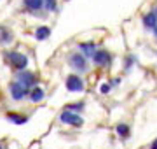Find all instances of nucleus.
<instances>
[{
    "label": "nucleus",
    "mask_w": 157,
    "mask_h": 149,
    "mask_svg": "<svg viewBox=\"0 0 157 149\" xmlns=\"http://www.w3.org/2000/svg\"><path fill=\"white\" fill-rule=\"evenodd\" d=\"M2 58H4V63H6L7 67L12 69V70H16V72L28 69V62L30 60H28V56H26L25 53H21V51L7 49V51H4Z\"/></svg>",
    "instance_id": "obj_1"
},
{
    "label": "nucleus",
    "mask_w": 157,
    "mask_h": 149,
    "mask_svg": "<svg viewBox=\"0 0 157 149\" xmlns=\"http://www.w3.org/2000/svg\"><path fill=\"white\" fill-rule=\"evenodd\" d=\"M136 62H138V58H136V54H133V53H129L128 56L124 58V70L126 72H129V70L133 69L136 65Z\"/></svg>",
    "instance_id": "obj_16"
},
{
    "label": "nucleus",
    "mask_w": 157,
    "mask_h": 149,
    "mask_svg": "<svg viewBox=\"0 0 157 149\" xmlns=\"http://www.w3.org/2000/svg\"><path fill=\"white\" fill-rule=\"evenodd\" d=\"M14 79H16L17 83H21L25 88H28V90L39 84V77H37V74L32 72V70H28V69L16 72V77H14Z\"/></svg>",
    "instance_id": "obj_7"
},
{
    "label": "nucleus",
    "mask_w": 157,
    "mask_h": 149,
    "mask_svg": "<svg viewBox=\"0 0 157 149\" xmlns=\"http://www.w3.org/2000/svg\"><path fill=\"white\" fill-rule=\"evenodd\" d=\"M96 49H98V44L94 40H84V42H78L77 44V51L82 53L87 60H91V56L96 53Z\"/></svg>",
    "instance_id": "obj_9"
},
{
    "label": "nucleus",
    "mask_w": 157,
    "mask_h": 149,
    "mask_svg": "<svg viewBox=\"0 0 157 149\" xmlns=\"http://www.w3.org/2000/svg\"><path fill=\"white\" fill-rule=\"evenodd\" d=\"M14 42V32L7 25H0V44L2 46H11Z\"/></svg>",
    "instance_id": "obj_10"
},
{
    "label": "nucleus",
    "mask_w": 157,
    "mask_h": 149,
    "mask_svg": "<svg viewBox=\"0 0 157 149\" xmlns=\"http://www.w3.org/2000/svg\"><path fill=\"white\" fill-rule=\"evenodd\" d=\"M141 25L147 32H154L157 28V6H154L150 11H147L143 16H141Z\"/></svg>",
    "instance_id": "obj_8"
},
{
    "label": "nucleus",
    "mask_w": 157,
    "mask_h": 149,
    "mask_svg": "<svg viewBox=\"0 0 157 149\" xmlns=\"http://www.w3.org/2000/svg\"><path fill=\"white\" fill-rule=\"evenodd\" d=\"M148 149H157V137L150 142V147H148Z\"/></svg>",
    "instance_id": "obj_20"
},
{
    "label": "nucleus",
    "mask_w": 157,
    "mask_h": 149,
    "mask_svg": "<svg viewBox=\"0 0 157 149\" xmlns=\"http://www.w3.org/2000/svg\"><path fill=\"white\" fill-rule=\"evenodd\" d=\"M59 121H61L63 125L67 126H73V128H80V126L84 125V118L77 112H72V111H67L63 109L59 112Z\"/></svg>",
    "instance_id": "obj_6"
},
{
    "label": "nucleus",
    "mask_w": 157,
    "mask_h": 149,
    "mask_svg": "<svg viewBox=\"0 0 157 149\" xmlns=\"http://www.w3.org/2000/svg\"><path fill=\"white\" fill-rule=\"evenodd\" d=\"M65 88H67V91H70V93H82L86 90V83L80 75L73 72V74L67 75V79H65Z\"/></svg>",
    "instance_id": "obj_4"
},
{
    "label": "nucleus",
    "mask_w": 157,
    "mask_h": 149,
    "mask_svg": "<svg viewBox=\"0 0 157 149\" xmlns=\"http://www.w3.org/2000/svg\"><path fill=\"white\" fill-rule=\"evenodd\" d=\"M44 9L47 12H56L58 11V0H44Z\"/></svg>",
    "instance_id": "obj_18"
},
{
    "label": "nucleus",
    "mask_w": 157,
    "mask_h": 149,
    "mask_svg": "<svg viewBox=\"0 0 157 149\" xmlns=\"http://www.w3.org/2000/svg\"><path fill=\"white\" fill-rule=\"evenodd\" d=\"M112 91V84L110 83H101V86H100V93L101 95H107V93Z\"/></svg>",
    "instance_id": "obj_19"
},
{
    "label": "nucleus",
    "mask_w": 157,
    "mask_h": 149,
    "mask_svg": "<svg viewBox=\"0 0 157 149\" xmlns=\"http://www.w3.org/2000/svg\"><path fill=\"white\" fill-rule=\"evenodd\" d=\"M112 60H113V54L108 49H105V47H98L96 53L91 56V62L96 67H110L112 65Z\"/></svg>",
    "instance_id": "obj_3"
},
{
    "label": "nucleus",
    "mask_w": 157,
    "mask_h": 149,
    "mask_svg": "<svg viewBox=\"0 0 157 149\" xmlns=\"http://www.w3.org/2000/svg\"><path fill=\"white\" fill-rule=\"evenodd\" d=\"M23 7H26L30 12H39L44 9V0H23Z\"/></svg>",
    "instance_id": "obj_14"
},
{
    "label": "nucleus",
    "mask_w": 157,
    "mask_h": 149,
    "mask_svg": "<svg viewBox=\"0 0 157 149\" xmlns=\"http://www.w3.org/2000/svg\"><path fill=\"white\" fill-rule=\"evenodd\" d=\"M6 119L9 121V123H12V125H16V126H23V125L28 123V116L23 114V112H7Z\"/></svg>",
    "instance_id": "obj_12"
},
{
    "label": "nucleus",
    "mask_w": 157,
    "mask_h": 149,
    "mask_svg": "<svg viewBox=\"0 0 157 149\" xmlns=\"http://www.w3.org/2000/svg\"><path fill=\"white\" fill-rule=\"evenodd\" d=\"M65 109H67V111H72V112H77V114H80V112L86 109V103H84V102H72V103H68V105H65Z\"/></svg>",
    "instance_id": "obj_17"
},
{
    "label": "nucleus",
    "mask_w": 157,
    "mask_h": 149,
    "mask_svg": "<svg viewBox=\"0 0 157 149\" xmlns=\"http://www.w3.org/2000/svg\"><path fill=\"white\" fill-rule=\"evenodd\" d=\"M68 65H70V69L78 75L86 74V72L89 70V60L78 51H73V53L68 54Z\"/></svg>",
    "instance_id": "obj_2"
},
{
    "label": "nucleus",
    "mask_w": 157,
    "mask_h": 149,
    "mask_svg": "<svg viewBox=\"0 0 157 149\" xmlns=\"http://www.w3.org/2000/svg\"><path fill=\"white\" fill-rule=\"evenodd\" d=\"M0 149H9V147H7L6 144H0Z\"/></svg>",
    "instance_id": "obj_21"
},
{
    "label": "nucleus",
    "mask_w": 157,
    "mask_h": 149,
    "mask_svg": "<svg viewBox=\"0 0 157 149\" xmlns=\"http://www.w3.org/2000/svg\"><path fill=\"white\" fill-rule=\"evenodd\" d=\"M7 90H9V95H11V98L14 100V102H23L25 98H28L30 90L28 88H25L21 83H17L16 79H12L11 83H9Z\"/></svg>",
    "instance_id": "obj_5"
},
{
    "label": "nucleus",
    "mask_w": 157,
    "mask_h": 149,
    "mask_svg": "<svg viewBox=\"0 0 157 149\" xmlns=\"http://www.w3.org/2000/svg\"><path fill=\"white\" fill-rule=\"evenodd\" d=\"M51 34H52V30H51V26H47V25H40V26H37L35 28V39L39 40V42H44V40H47L51 37Z\"/></svg>",
    "instance_id": "obj_13"
},
{
    "label": "nucleus",
    "mask_w": 157,
    "mask_h": 149,
    "mask_svg": "<svg viewBox=\"0 0 157 149\" xmlns=\"http://www.w3.org/2000/svg\"><path fill=\"white\" fill-rule=\"evenodd\" d=\"M115 133L119 135V139L126 140L131 137V126L128 123H119V125H115Z\"/></svg>",
    "instance_id": "obj_15"
},
{
    "label": "nucleus",
    "mask_w": 157,
    "mask_h": 149,
    "mask_svg": "<svg viewBox=\"0 0 157 149\" xmlns=\"http://www.w3.org/2000/svg\"><path fill=\"white\" fill-rule=\"evenodd\" d=\"M44 98H45V90L42 86H33V88H30V91H28V100L32 103H40V102H44Z\"/></svg>",
    "instance_id": "obj_11"
}]
</instances>
